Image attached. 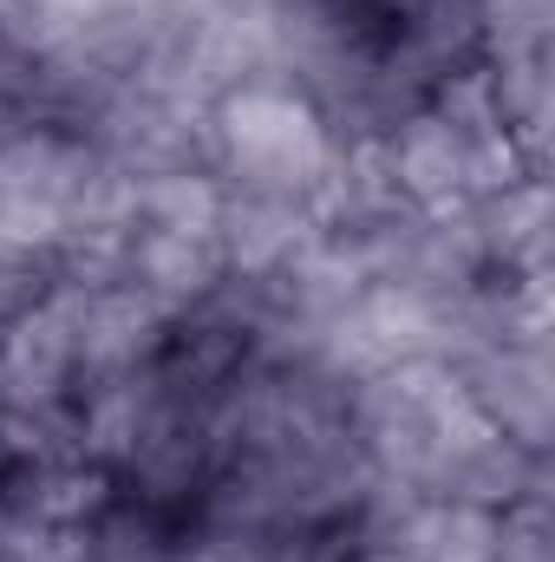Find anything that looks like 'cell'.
Returning <instances> with one entry per match:
<instances>
[{"label": "cell", "instance_id": "6da1fadb", "mask_svg": "<svg viewBox=\"0 0 555 562\" xmlns=\"http://www.w3.org/2000/svg\"><path fill=\"white\" fill-rule=\"evenodd\" d=\"M203 157L223 177V190L287 196V203L314 210V196L340 157V132L301 86L249 79L203 112Z\"/></svg>", "mask_w": 555, "mask_h": 562}, {"label": "cell", "instance_id": "7a4b0ae2", "mask_svg": "<svg viewBox=\"0 0 555 562\" xmlns=\"http://www.w3.org/2000/svg\"><path fill=\"white\" fill-rule=\"evenodd\" d=\"M72 288V281H66ZM177 314L157 307L132 281H99V288H72V340H79V393L105 386V380H132L144 373L163 340H170Z\"/></svg>", "mask_w": 555, "mask_h": 562}, {"label": "cell", "instance_id": "3957f363", "mask_svg": "<svg viewBox=\"0 0 555 562\" xmlns=\"http://www.w3.org/2000/svg\"><path fill=\"white\" fill-rule=\"evenodd\" d=\"M451 367H457L471 406L497 425L510 445L550 458V425H555L550 347H477V353H464Z\"/></svg>", "mask_w": 555, "mask_h": 562}, {"label": "cell", "instance_id": "277c9868", "mask_svg": "<svg viewBox=\"0 0 555 562\" xmlns=\"http://www.w3.org/2000/svg\"><path fill=\"white\" fill-rule=\"evenodd\" d=\"M125 281L144 288L157 307H170L183 321V314H196L203 301L223 294L229 262H223L216 229H132V243H125Z\"/></svg>", "mask_w": 555, "mask_h": 562}, {"label": "cell", "instance_id": "5b68a950", "mask_svg": "<svg viewBox=\"0 0 555 562\" xmlns=\"http://www.w3.org/2000/svg\"><path fill=\"white\" fill-rule=\"evenodd\" d=\"M314 229H320V223H314L307 203L229 190V196H223V216H216V243H223L229 281H269Z\"/></svg>", "mask_w": 555, "mask_h": 562}, {"label": "cell", "instance_id": "8992f818", "mask_svg": "<svg viewBox=\"0 0 555 562\" xmlns=\"http://www.w3.org/2000/svg\"><path fill=\"white\" fill-rule=\"evenodd\" d=\"M132 183H138V229H216L223 196H229L209 164L157 170V177H132Z\"/></svg>", "mask_w": 555, "mask_h": 562}, {"label": "cell", "instance_id": "52a82bcc", "mask_svg": "<svg viewBox=\"0 0 555 562\" xmlns=\"http://www.w3.org/2000/svg\"><path fill=\"white\" fill-rule=\"evenodd\" d=\"M490 562H555L550 497H523V504L497 510V557Z\"/></svg>", "mask_w": 555, "mask_h": 562}, {"label": "cell", "instance_id": "ba28073f", "mask_svg": "<svg viewBox=\"0 0 555 562\" xmlns=\"http://www.w3.org/2000/svg\"><path fill=\"white\" fill-rule=\"evenodd\" d=\"M53 281L59 276H53L46 256H0V327H7L13 314H26Z\"/></svg>", "mask_w": 555, "mask_h": 562}]
</instances>
